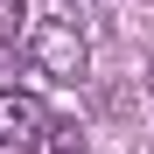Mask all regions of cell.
Returning <instances> with one entry per match:
<instances>
[{
  "label": "cell",
  "instance_id": "cell-1",
  "mask_svg": "<svg viewBox=\"0 0 154 154\" xmlns=\"http://www.w3.org/2000/svg\"><path fill=\"white\" fill-rule=\"evenodd\" d=\"M28 56H35V70H42V77L77 84V77H84V63H91V42L77 35L70 21H42V28L28 35Z\"/></svg>",
  "mask_w": 154,
  "mask_h": 154
},
{
  "label": "cell",
  "instance_id": "cell-2",
  "mask_svg": "<svg viewBox=\"0 0 154 154\" xmlns=\"http://www.w3.org/2000/svg\"><path fill=\"white\" fill-rule=\"evenodd\" d=\"M49 119H56V112L42 105V91H21V84L0 91V147H35Z\"/></svg>",
  "mask_w": 154,
  "mask_h": 154
},
{
  "label": "cell",
  "instance_id": "cell-3",
  "mask_svg": "<svg viewBox=\"0 0 154 154\" xmlns=\"http://www.w3.org/2000/svg\"><path fill=\"white\" fill-rule=\"evenodd\" d=\"M35 154H84L77 119H49V126H42V140H35Z\"/></svg>",
  "mask_w": 154,
  "mask_h": 154
},
{
  "label": "cell",
  "instance_id": "cell-4",
  "mask_svg": "<svg viewBox=\"0 0 154 154\" xmlns=\"http://www.w3.org/2000/svg\"><path fill=\"white\" fill-rule=\"evenodd\" d=\"M0 28H21V0H0Z\"/></svg>",
  "mask_w": 154,
  "mask_h": 154
},
{
  "label": "cell",
  "instance_id": "cell-5",
  "mask_svg": "<svg viewBox=\"0 0 154 154\" xmlns=\"http://www.w3.org/2000/svg\"><path fill=\"white\" fill-rule=\"evenodd\" d=\"M0 154H35V147H0Z\"/></svg>",
  "mask_w": 154,
  "mask_h": 154
}]
</instances>
